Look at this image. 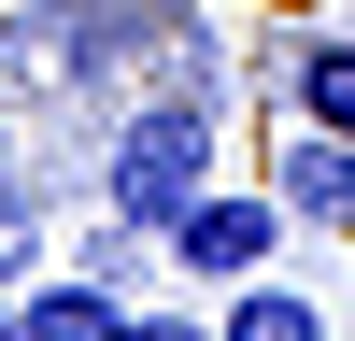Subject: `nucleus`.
I'll return each mask as SVG.
<instances>
[{"label":"nucleus","mask_w":355,"mask_h":341,"mask_svg":"<svg viewBox=\"0 0 355 341\" xmlns=\"http://www.w3.org/2000/svg\"><path fill=\"white\" fill-rule=\"evenodd\" d=\"M270 199H284V227H355V142L313 128V114H284V142H270Z\"/></svg>","instance_id":"7ed1b4c3"},{"label":"nucleus","mask_w":355,"mask_h":341,"mask_svg":"<svg viewBox=\"0 0 355 341\" xmlns=\"http://www.w3.org/2000/svg\"><path fill=\"white\" fill-rule=\"evenodd\" d=\"M214 128H227V85H171V100H142L128 128H114L100 157V199L114 227H171L199 185H214Z\"/></svg>","instance_id":"f257e3e1"},{"label":"nucleus","mask_w":355,"mask_h":341,"mask_svg":"<svg viewBox=\"0 0 355 341\" xmlns=\"http://www.w3.org/2000/svg\"><path fill=\"white\" fill-rule=\"evenodd\" d=\"M214 341H327V299H299V284L242 270V284H227V313H214Z\"/></svg>","instance_id":"39448f33"},{"label":"nucleus","mask_w":355,"mask_h":341,"mask_svg":"<svg viewBox=\"0 0 355 341\" xmlns=\"http://www.w3.org/2000/svg\"><path fill=\"white\" fill-rule=\"evenodd\" d=\"M284 100H299L313 128H341V142H355V43H327V28H313V43L284 57Z\"/></svg>","instance_id":"423d86ee"},{"label":"nucleus","mask_w":355,"mask_h":341,"mask_svg":"<svg viewBox=\"0 0 355 341\" xmlns=\"http://www.w3.org/2000/svg\"><path fill=\"white\" fill-rule=\"evenodd\" d=\"M15 341H128V299H114L100 270H71V284H15Z\"/></svg>","instance_id":"20e7f679"},{"label":"nucleus","mask_w":355,"mask_h":341,"mask_svg":"<svg viewBox=\"0 0 355 341\" xmlns=\"http://www.w3.org/2000/svg\"><path fill=\"white\" fill-rule=\"evenodd\" d=\"M0 341H15V299H0Z\"/></svg>","instance_id":"6e6552de"},{"label":"nucleus","mask_w":355,"mask_h":341,"mask_svg":"<svg viewBox=\"0 0 355 341\" xmlns=\"http://www.w3.org/2000/svg\"><path fill=\"white\" fill-rule=\"evenodd\" d=\"M270 227H284V199H256V185H199L157 242L185 256L199 284H242V270H270Z\"/></svg>","instance_id":"f03ea898"},{"label":"nucleus","mask_w":355,"mask_h":341,"mask_svg":"<svg viewBox=\"0 0 355 341\" xmlns=\"http://www.w3.org/2000/svg\"><path fill=\"white\" fill-rule=\"evenodd\" d=\"M128 341H214L199 313H128Z\"/></svg>","instance_id":"0eeeda50"}]
</instances>
